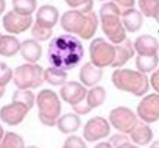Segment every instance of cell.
Instances as JSON below:
<instances>
[{
    "instance_id": "26",
    "label": "cell",
    "mask_w": 159,
    "mask_h": 148,
    "mask_svg": "<svg viewBox=\"0 0 159 148\" xmlns=\"http://www.w3.org/2000/svg\"><path fill=\"white\" fill-rule=\"evenodd\" d=\"M1 148H25L23 138L15 132H8L1 140Z\"/></svg>"
},
{
    "instance_id": "43",
    "label": "cell",
    "mask_w": 159,
    "mask_h": 148,
    "mask_svg": "<svg viewBox=\"0 0 159 148\" xmlns=\"http://www.w3.org/2000/svg\"><path fill=\"white\" fill-rule=\"evenodd\" d=\"M28 148H38V147H36V146H29Z\"/></svg>"
},
{
    "instance_id": "34",
    "label": "cell",
    "mask_w": 159,
    "mask_h": 148,
    "mask_svg": "<svg viewBox=\"0 0 159 148\" xmlns=\"http://www.w3.org/2000/svg\"><path fill=\"white\" fill-rule=\"evenodd\" d=\"M109 143L111 144L112 147L118 148L120 146L125 144V143H130L129 141V138L125 135H122V134H115L113 136H111L109 140Z\"/></svg>"
},
{
    "instance_id": "39",
    "label": "cell",
    "mask_w": 159,
    "mask_h": 148,
    "mask_svg": "<svg viewBox=\"0 0 159 148\" xmlns=\"http://www.w3.org/2000/svg\"><path fill=\"white\" fill-rule=\"evenodd\" d=\"M118 148H139V147H137V146H133V145L130 144V143H125V144L120 146Z\"/></svg>"
},
{
    "instance_id": "36",
    "label": "cell",
    "mask_w": 159,
    "mask_h": 148,
    "mask_svg": "<svg viewBox=\"0 0 159 148\" xmlns=\"http://www.w3.org/2000/svg\"><path fill=\"white\" fill-rule=\"evenodd\" d=\"M151 83L152 85V88H154L157 92L159 93V69L156 70L155 72L152 74L151 77Z\"/></svg>"
},
{
    "instance_id": "3",
    "label": "cell",
    "mask_w": 159,
    "mask_h": 148,
    "mask_svg": "<svg viewBox=\"0 0 159 148\" xmlns=\"http://www.w3.org/2000/svg\"><path fill=\"white\" fill-rule=\"evenodd\" d=\"M99 16L101 20V28L111 43L120 44L125 41V29L120 21V10L118 4L113 2L104 4Z\"/></svg>"
},
{
    "instance_id": "8",
    "label": "cell",
    "mask_w": 159,
    "mask_h": 148,
    "mask_svg": "<svg viewBox=\"0 0 159 148\" xmlns=\"http://www.w3.org/2000/svg\"><path fill=\"white\" fill-rule=\"evenodd\" d=\"M109 120L113 127L125 133H131L139 124L135 113L127 108L119 107L111 110Z\"/></svg>"
},
{
    "instance_id": "5",
    "label": "cell",
    "mask_w": 159,
    "mask_h": 148,
    "mask_svg": "<svg viewBox=\"0 0 159 148\" xmlns=\"http://www.w3.org/2000/svg\"><path fill=\"white\" fill-rule=\"evenodd\" d=\"M36 103L39 109V119L47 127L57 124L61 113V102L56 94L50 89H44L38 94Z\"/></svg>"
},
{
    "instance_id": "42",
    "label": "cell",
    "mask_w": 159,
    "mask_h": 148,
    "mask_svg": "<svg viewBox=\"0 0 159 148\" xmlns=\"http://www.w3.org/2000/svg\"><path fill=\"white\" fill-rule=\"evenodd\" d=\"M4 5H5V3H4V1H0V12L2 13V12H4Z\"/></svg>"
},
{
    "instance_id": "16",
    "label": "cell",
    "mask_w": 159,
    "mask_h": 148,
    "mask_svg": "<svg viewBox=\"0 0 159 148\" xmlns=\"http://www.w3.org/2000/svg\"><path fill=\"white\" fill-rule=\"evenodd\" d=\"M103 75L101 68L96 67L92 62H87L80 69V79L88 87L94 86L99 82Z\"/></svg>"
},
{
    "instance_id": "14",
    "label": "cell",
    "mask_w": 159,
    "mask_h": 148,
    "mask_svg": "<svg viewBox=\"0 0 159 148\" xmlns=\"http://www.w3.org/2000/svg\"><path fill=\"white\" fill-rule=\"evenodd\" d=\"M134 48L139 56H153L157 55L159 44L155 37L150 35H143L136 39Z\"/></svg>"
},
{
    "instance_id": "35",
    "label": "cell",
    "mask_w": 159,
    "mask_h": 148,
    "mask_svg": "<svg viewBox=\"0 0 159 148\" xmlns=\"http://www.w3.org/2000/svg\"><path fill=\"white\" fill-rule=\"evenodd\" d=\"M73 109L75 111L76 113H79V114H86L92 110V108L88 106V102H87V99L84 100L83 102H81L80 104L73 107Z\"/></svg>"
},
{
    "instance_id": "32",
    "label": "cell",
    "mask_w": 159,
    "mask_h": 148,
    "mask_svg": "<svg viewBox=\"0 0 159 148\" xmlns=\"http://www.w3.org/2000/svg\"><path fill=\"white\" fill-rule=\"evenodd\" d=\"M12 77V70L6 66L4 62L0 65V88H4L5 85L11 81Z\"/></svg>"
},
{
    "instance_id": "18",
    "label": "cell",
    "mask_w": 159,
    "mask_h": 148,
    "mask_svg": "<svg viewBox=\"0 0 159 148\" xmlns=\"http://www.w3.org/2000/svg\"><path fill=\"white\" fill-rule=\"evenodd\" d=\"M122 22L125 29L129 32H136L143 24V16L141 12L131 8L122 12Z\"/></svg>"
},
{
    "instance_id": "11",
    "label": "cell",
    "mask_w": 159,
    "mask_h": 148,
    "mask_svg": "<svg viewBox=\"0 0 159 148\" xmlns=\"http://www.w3.org/2000/svg\"><path fill=\"white\" fill-rule=\"evenodd\" d=\"M29 111L30 108L26 105L21 102L12 101V103L2 108L0 117L4 123L10 126H16L24 120Z\"/></svg>"
},
{
    "instance_id": "22",
    "label": "cell",
    "mask_w": 159,
    "mask_h": 148,
    "mask_svg": "<svg viewBox=\"0 0 159 148\" xmlns=\"http://www.w3.org/2000/svg\"><path fill=\"white\" fill-rule=\"evenodd\" d=\"M21 49L19 41L15 36L2 35L0 36V54L2 56L11 57L16 55Z\"/></svg>"
},
{
    "instance_id": "38",
    "label": "cell",
    "mask_w": 159,
    "mask_h": 148,
    "mask_svg": "<svg viewBox=\"0 0 159 148\" xmlns=\"http://www.w3.org/2000/svg\"><path fill=\"white\" fill-rule=\"evenodd\" d=\"M94 148H113L109 142H101L96 146Z\"/></svg>"
},
{
    "instance_id": "40",
    "label": "cell",
    "mask_w": 159,
    "mask_h": 148,
    "mask_svg": "<svg viewBox=\"0 0 159 148\" xmlns=\"http://www.w3.org/2000/svg\"><path fill=\"white\" fill-rule=\"evenodd\" d=\"M153 18H155L156 21L159 24V5L158 7H157V12H156V14L155 16H154V17Z\"/></svg>"
},
{
    "instance_id": "24",
    "label": "cell",
    "mask_w": 159,
    "mask_h": 148,
    "mask_svg": "<svg viewBox=\"0 0 159 148\" xmlns=\"http://www.w3.org/2000/svg\"><path fill=\"white\" fill-rule=\"evenodd\" d=\"M159 58L157 55L153 56H138L136 58V67L139 72L149 73L155 69L158 64Z\"/></svg>"
},
{
    "instance_id": "41",
    "label": "cell",
    "mask_w": 159,
    "mask_h": 148,
    "mask_svg": "<svg viewBox=\"0 0 159 148\" xmlns=\"http://www.w3.org/2000/svg\"><path fill=\"white\" fill-rule=\"evenodd\" d=\"M150 148H159V140L155 141V142L150 146Z\"/></svg>"
},
{
    "instance_id": "31",
    "label": "cell",
    "mask_w": 159,
    "mask_h": 148,
    "mask_svg": "<svg viewBox=\"0 0 159 148\" xmlns=\"http://www.w3.org/2000/svg\"><path fill=\"white\" fill-rule=\"evenodd\" d=\"M67 4L73 8H77V11L88 14L92 12L93 4L92 1H67Z\"/></svg>"
},
{
    "instance_id": "30",
    "label": "cell",
    "mask_w": 159,
    "mask_h": 148,
    "mask_svg": "<svg viewBox=\"0 0 159 148\" xmlns=\"http://www.w3.org/2000/svg\"><path fill=\"white\" fill-rule=\"evenodd\" d=\"M52 29L44 28L40 26L38 24H35L33 28H32L31 33L34 38L37 41H46L52 35Z\"/></svg>"
},
{
    "instance_id": "17",
    "label": "cell",
    "mask_w": 159,
    "mask_h": 148,
    "mask_svg": "<svg viewBox=\"0 0 159 148\" xmlns=\"http://www.w3.org/2000/svg\"><path fill=\"white\" fill-rule=\"evenodd\" d=\"M20 52L24 60L34 63L40 59L43 49L42 46L36 40L29 39L22 43Z\"/></svg>"
},
{
    "instance_id": "37",
    "label": "cell",
    "mask_w": 159,
    "mask_h": 148,
    "mask_svg": "<svg viewBox=\"0 0 159 148\" xmlns=\"http://www.w3.org/2000/svg\"><path fill=\"white\" fill-rule=\"evenodd\" d=\"M117 4L119 7H121V8L125 9V10H128V9H131L134 4H135V2L134 1H118L117 2Z\"/></svg>"
},
{
    "instance_id": "13",
    "label": "cell",
    "mask_w": 159,
    "mask_h": 148,
    "mask_svg": "<svg viewBox=\"0 0 159 148\" xmlns=\"http://www.w3.org/2000/svg\"><path fill=\"white\" fill-rule=\"evenodd\" d=\"M32 24L31 16H23L14 10L9 12L3 18V24L6 31L19 34L27 30Z\"/></svg>"
},
{
    "instance_id": "20",
    "label": "cell",
    "mask_w": 159,
    "mask_h": 148,
    "mask_svg": "<svg viewBox=\"0 0 159 148\" xmlns=\"http://www.w3.org/2000/svg\"><path fill=\"white\" fill-rule=\"evenodd\" d=\"M80 126V120L75 113H67L58 119L57 127L61 132L68 134L75 132Z\"/></svg>"
},
{
    "instance_id": "7",
    "label": "cell",
    "mask_w": 159,
    "mask_h": 148,
    "mask_svg": "<svg viewBox=\"0 0 159 148\" xmlns=\"http://www.w3.org/2000/svg\"><path fill=\"white\" fill-rule=\"evenodd\" d=\"M92 63L101 68L111 65L115 59V46L107 43L103 38H96L89 47Z\"/></svg>"
},
{
    "instance_id": "19",
    "label": "cell",
    "mask_w": 159,
    "mask_h": 148,
    "mask_svg": "<svg viewBox=\"0 0 159 148\" xmlns=\"http://www.w3.org/2000/svg\"><path fill=\"white\" fill-rule=\"evenodd\" d=\"M115 59L111 65L113 68L123 66L124 64L134 56V49L132 47L131 42L129 39H126L122 44L115 46Z\"/></svg>"
},
{
    "instance_id": "23",
    "label": "cell",
    "mask_w": 159,
    "mask_h": 148,
    "mask_svg": "<svg viewBox=\"0 0 159 148\" xmlns=\"http://www.w3.org/2000/svg\"><path fill=\"white\" fill-rule=\"evenodd\" d=\"M43 76L44 80L48 83L53 86H60V85L65 84L68 75L64 70L51 67V68H48L44 71Z\"/></svg>"
},
{
    "instance_id": "21",
    "label": "cell",
    "mask_w": 159,
    "mask_h": 148,
    "mask_svg": "<svg viewBox=\"0 0 159 148\" xmlns=\"http://www.w3.org/2000/svg\"><path fill=\"white\" fill-rule=\"evenodd\" d=\"M130 134L132 141L140 146L147 145L153 138V132L151 127L143 123H139Z\"/></svg>"
},
{
    "instance_id": "10",
    "label": "cell",
    "mask_w": 159,
    "mask_h": 148,
    "mask_svg": "<svg viewBox=\"0 0 159 148\" xmlns=\"http://www.w3.org/2000/svg\"><path fill=\"white\" fill-rule=\"evenodd\" d=\"M110 132V125L102 117H94L88 120L84 127L83 135L88 142H94L107 137Z\"/></svg>"
},
{
    "instance_id": "29",
    "label": "cell",
    "mask_w": 159,
    "mask_h": 148,
    "mask_svg": "<svg viewBox=\"0 0 159 148\" xmlns=\"http://www.w3.org/2000/svg\"><path fill=\"white\" fill-rule=\"evenodd\" d=\"M139 5L144 16L154 17L159 5V1H139Z\"/></svg>"
},
{
    "instance_id": "28",
    "label": "cell",
    "mask_w": 159,
    "mask_h": 148,
    "mask_svg": "<svg viewBox=\"0 0 159 148\" xmlns=\"http://www.w3.org/2000/svg\"><path fill=\"white\" fill-rule=\"evenodd\" d=\"M35 100V95L29 90H16L12 97V101L21 102L26 105L30 109L33 107Z\"/></svg>"
},
{
    "instance_id": "15",
    "label": "cell",
    "mask_w": 159,
    "mask_h": 148,
    "mask_svg": "<svg viewBox=\"0 0 159 148\" xmlns=\"http://www.w3.org/2000/svg\"><path fill=\"white\" fill-rule=\"evenodd\" d=\"M59 17L58 10L52 5H43L36 14V24L44 28L52 29L57 23Z\"/></svg>"
},
{
    "instance_id": "6",
    "label": "cell",
    "mask_w": 159,
    "mask_h": 148,
    "mask_svg": "<svg viewBox=\"0 0 159 148\" xmlns=\"http://www.w3.org/2000/svg\"><path fill=\"white\" fill-rule=\"evenodd\" d=\"M43 68L37 64H24L15 69L14 83L20 90L36 88L43 83Z\"/></svg>"
},
{
    "instance_id": "9",
    "label": "cell",
    "mask_w": 159,
    "mask_h": 148,
    "mask_svg": "<svg viewBox=\"0 0 159 148\" xmlns=\"http://www.w3.org/2000/svg\"><path fill=\"white\" fill-rule=\"evenodd\" d=\"M137 112L140 119L147 123L159 120V95L151 94L139 102Z\"/></svg>"
},
{
    "instance_id": "33",
    "label": "cell",
    "mask_w": 159,
    "mask_h": 148,
    "mask_svg": "<svg viewBox=\"0 0 159 148\" xmlns=\"http://www.w3.org/2000/svg\"><path fill=\"white\" fill-rule=\"evenodd\" d=\"M62 148H87V146L81 138L71 136L66 140Z\"/></svg>"
},
{
    "instance_id": "12",
    "label": "cell",
    "mask_w": 159,
    "mask_h": 148,
    "mask_svg": "<svg viewBox=\"0 0 159 148\" xmlns=\"http://www.w3.org/2000/svg\"><path fill=\"white\" fill-rule=\"evenodd\" d=\"M60 95L62 100L68 102L72 107L80 104L87 99L88 91L81 84L76 81H69L61 87Z\"/></svg>"
},
{
    "instance_id": "1",
    "label": "cell",
    "mask_w": 159,
    "mask_h": 148,
    "mask_svg": "<svg viewBox=\"0 0 159 148\" xmlns=\"http://www.w3.org/2000/svg\"><path fill=\"white\" fill-rule=\"evenodd\" d=\"M84 48L81 43L71 35H60L50 42L48 60L54 68L69 70L82 60Z\"/></svg>"
},
{
    "instance_id": "2",
    "label": "cell",
    "mask_w": 159,
    "mask_h": 148,
    "mask_svg": "<svg viewBox=\"0 0 159 148\" xmlns=\"http://www.w3.org/2000/svg\"><path fill=\"white\" fill-rule=\"evenodd\" d=\"M61 26L65 31L77 34L81 38L88 40L95 34L98 27V18L94 12L85 14L77 10H73L62 15Z\"/></svg>"
},
{
    "instance_id": "4",
    "label": "cell",
    "mask_w": 159,
    "mask_h": 148,
    "mask_svg": "<svg viewBox=\"0 0 159 148\" xmlns=\"http://www.w3.org/2000/svg\"><path fill=\"white\" fill-rule=\"evenodd\" d=\"M116 88L122 91L142 96L149 90L148 77L143 73L131 69H118L111 76Z\"/></svg>"
},
{
    "instance_id": "27",
    "label": "cell",
    "mask_w": 159,
    "mask_h": 148,
    "mask_svg": "<svg viewBox=\"0 0 159 148\" xmlns=\"http://www.w3.org/2000/svg\"><path fill=\"white\" fill-rule=\"evenodd\" d=\"M14 11L23 16H31V13L36 7V2L33 0L30 1H13Z\"/></svg>"
},
{
    "instance_id": "25",
    "label": "cell",
    "mask_w": 159,
    "mask_h": 148,
    "mask_svg": "<svg viewBox=\"0 0 159 148\" xmlns=\"http://www.w3.org/2000/svg\"><path fill=\"white\" fill-rule=\"evenodd\" d=\"M105 98H106V90L102 87H95L92 88L88 93L87 102L88 106L93 109L102 105Z\"/></svg>"
}]
</instances>
